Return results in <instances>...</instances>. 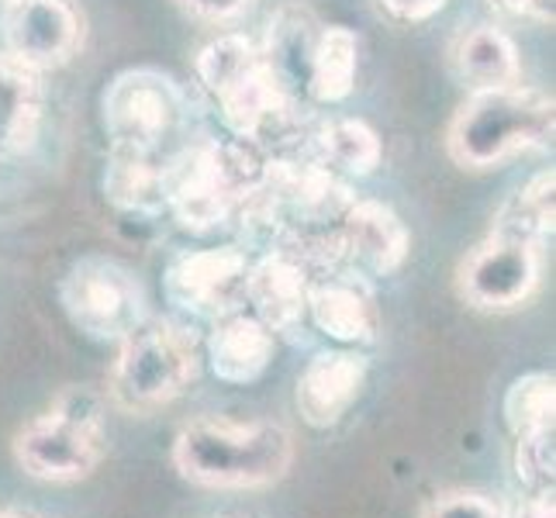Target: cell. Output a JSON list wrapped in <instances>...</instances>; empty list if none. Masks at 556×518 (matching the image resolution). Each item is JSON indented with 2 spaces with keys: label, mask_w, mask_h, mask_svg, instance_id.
I'll list each match as a JSON object with an SVG mask.
<instances>
[{
  "label": "cell",
  "mask_w": 556,
  "mask_h": 518,
  "mask_svg": "<svg viewBox=\"0 0 556 518\" xmlns=\"http://www.w3.org/2000/svg\"><path fill=\"white\" fill-rule=\"evenodd\" d=\"M174 467L204 491H266L294 467V432L280 421L198 418L174 439Z\"/></svg>",
  "instance_id": "cell-1"
},
{
  "label": "cell",
  "mask_w": 556,
  "mask_h": 518,
  "mask_svg": "<svg viewBox=\"0 0 556 518\" xmlns=\"http://www.w3.org/2000/svg\"><path fill=\"white\" fill-rule=\"evenodd\" d=\"M556 131V104L526 84L470 90L446 128V152L459 169H494L529 149H546Z\"/></svg>",
  "instance_id": "cell-2"
},
{
  "label": "cell",
  "mask_w": 556,
  "mask_h": 518,
  "mask_svg": "<svg viewBox=\"0 0 556 518\" xmlns=\"http://www.w3.org/2000/svg\"><path fill=\"white\" fill-rule=\"evenodd\" d=\"M201 339L187 321L149 315L122 342L108 374V401L125 415H152L201 374Z\"/></svg>",
  "instance_id": "cell-3"
},
{
  "label": "cell",
  "mask_w": 556,
  "mask_h": 518,
  "mask_svg": "<svg viewBox=\"0 0 556 518\" xmlns=\"http://www.w3.org/2000/svg\"><path fill=\"white\" fill-rule=\"evenodd\" d=\"M108 456L104 401L87 388H66L52 408L25 421L14 435V459L46 484H76L98 473Z\"/></svg>",
  "instance_id": "cell-4"
},
{
  "label": "cell",
  "mask_w": 556,
  "mask_h": 518,
  "mask_svg": "<svg viewBox=\"0 0 556 518\" xmlns=\"http://www.w3.org/2000/svg\"><path fill=\"white\" fill-rule=\"evenodd\" d=\"M101 114L111 149L169 160L190 139L194 104L177 76L156 66H131L104 87Z\"/></svg>",
  "instance_id": "cell-5"
},
{
  "label": "cell",
  "mask_w": 556,
  "mask_h": 518,
  "mask_svg": "<svg viewBox=\"0 0 556 518\" xmlns=\"http://www.w3.org/2000/svg\"><path fill=\"white\" fill-rule=\"evenodd\" d=\"M60 308L76 332L118 345L149 318V294L139 274L114 256H80L60 280Z\"/></svg>",
  "instance_id": "cell-6"
},
{
  "label": "cell",
  "mask_w": 556,
  "mask_h": 518,
  "mask_svg": "<svg viewBox=\"0 0 556 518\" xmlns=\"http://www.w3.org/2000/svg\"><path fill=\"white\" fill-rule=\"evenodd\" d=\"M543 245L488 232L456 266V294L477 312H515L540 291Z\"/></svg>",
  "instance_id": "cell-7"
},
{
  "label": "cell",
  "mask_w": 556,
  "mask_h": 518,
  "mask_svg": "<svg viewBox=\"0 0 556 518\" xmlns=\"http://www.w3.org/2000/svg\"><path fill=\"white\" fill-rule=\"evenodd\" d=\"M253 256L242 245L187 249L166 263L163 298L194 321H218L245 308V274Z\"/></svg>",
  "instance_id": "cell-8"
},
{
  "label": "cell",
  "mask_w": 556,
  "mask_h": 518,
  "mask_svg": "<svg viewBox=\"0 0 556 518\" xmlns=\"http://www.w3.org/2000/svg\"><path fill=\"white\" fill-rule=\"evenodd\" d=\"M84 14L73 0H4V52L35 73L63 70L84 49Z\"/></svg>",
  "instance_id": "cell-9"
},
{
  "label": "cell",
  "mask_w": 556,
  "mask_h": 518,
  "mask_svg": "<svg viewBox=\"0 0 556 518\" xmlns=\"http://www.w3.org/2000/svg\"><path fill=\"white\" fill-rule=\"evenodd\" d=\"M236 204V194L222 184L211 163V139H187L166 160V211L187 232H222L232 225Z\"/></svg>",
  "instance_id": "cell-10"
},
{
  "label": "cell",
  "mask_w": 556,
  "mask_h": 518,
  "mask_svg": "<svg viewBox=\"0 0 556 518\" xmlns=\"http://www.w3.org/2000/svg\"><path fill=\"white\" fill-rule=\"evenodd\" d=\"M339 242H342V263H346V270L370 280V277H391L405 266L412 232L397 218L394 207L370 198H356L339 222Z\"/></svg>",
  "instance_id": "cell-11"
},
{
  "label": "cell",
  "mask_w": 556,
  "mask_h": 518,
  "mask_svg": "<svg viewBox=\"0 0 556 518\" xmlns=\"http://www.w3.org/2000/svg\"><path fill=\"white\" fill-rule=\"evenodd\" d=\"M370 363L356 350H321L308 359V367L298 377L294 405L312 429H332L359 401L367 388Z\"/></svg>",
  "instance_id": "cell-12"
},
{
  "label": "cell",
  "mask_w": 556,
  "mask_h": 518,
  "mask_svg": "<svg viewBox=\"0 0 556 518\" xmlns=\"http://www.w3.org/2000/svg\"><path fill=\"white\" fill-rule=\"evenodd\" d=\"M315 329L332 339L336 345H370L377 339L380 318H377V298L370 291V280L353 270H336L315 277L308 287V308H304Z\"/></svg>",
  "instance_id": "cell-13"
},
{
  "label": "cell",
  "mask_w": 556,
  "mask_h": 518,
  "mask_svg": "<svg viewBox=\"0 0 556 518\" xmlns=\"http://www.w3.org/2000/svg\"><path fill=\"white\" fill-rule=\"evenodd\" d=\"M201 353L211 374L222 383L245 388V383H256L270 370L277 353V332L270 325H263L253 312L239 308L232 315L211 321V332L201 342Z\"/></svg>",
  "instance_id": "cell-14"
},
{
  "label": "cell",
  "mask_w": 556,
  "mask_h": 518,
  "mask_svg": "<svg viewBox=\"0 0 556 518\" xmlns=\"http://www.w3.org/2000/svg\"><path fill=\"white\" fill-rule=\"evenodd\" d=\"M318 31V14L308 4H301V0H287V4H280L270 14L266 35L260 42V55L266 70H270L274 84L298 104H308V70Z\"/></svg>",
  "instance_id": "cell-15"
},
{
  "label": "cell",
  "mask_w": 556,
  "mask_h": 518,
  "mask_svg": "<svg viewBox=\"0 0 556 518\" xmlns=\"http://www.w3.org/2000/svg\"><path fill=\"white\" fill-rule=\"evenodd\" d=\"M308 266L298 263L283 249H266L263 256L249 263L245 274V304L263 325L274 332H291L304 321L308 308V287H312Z\"/></svg>",
  "instance_id": "cell-16"
},
{
  "label": "cell",
  "mask_w": 556,
  "mask_h": 518,
  "mask_svg": "<svg viewBox=\"0 0 556 518\" xmlns=\"http://www.w3.org/2000/svg\"><path fill=\"white\" fill-rule=\"evenodd\" d=\"M42 125V73L22 66L0 49V160L31 152Z\"/></svg>",
  "instance_id": "cell-17"
},
{
  "label": "cell",
  "mask_w": 556,
  "mask_h": 518,
  "mask_svg": "<svg viewBox=\"0 0 556 518\" xmlns=\"http://www.w3.org/2000/svg\"><path fill=\"white\" fill-rule=\"evenodd\" d=\"M104 198L136 218H156L166 211V160L142 152L111 149L104 169Z\"/></svg>",
  "instance_id": "cell-18"
},
{
  "label": "cell",
  "mask_w": 556,
  "mask_h": 518,
  "mask_svg": "<svg viewBox=\"0 0 556 518\" xmlns=\"http://www.w3.org/2000/svg\"><path fill=\"white\" fill-rule=\"evenodd\" d=\"M453 66L470 90L522 84V60L511 35L494 25H473L456 38Z\"/></svg>",
  "instance_id": "cell-19"
},
{
  "label": "cell",
  "mask_w": 556,
  "mask_h": 518,
  "mask_svg": "<svg viewBox=\"0 0 556 518\" xmlns=\"http://www.w3.org/2000/svg\"><path fill=\"white\" fill-rule=\"evenodd\" d=\"M359 38L346 25H321L308 70V104H342L356 90Z\"/></svg>",
  "instance_id": "cell-20"
},
{
  "label": "cell",
  "mask_w": 556,
  "mask_h": 518,
  "mask_svg": "<svg viewBox=\"0 0 556 518\" xmlns=\"http://www.w3.org/2000/svg\"><path fill=\"white\" fill-rule=\"evenodd\" d=\"M312 156L325 163L332 173L346 180H363L377 173L383 160L380 136L359 118H339L329 125H318L312 136Z\"/></svg>",
  "instance_id": "cell-21"
},
{
  "label": "cell",
  "mask_w": 556,
  "mask_h": 518,
  "mask_svg": "<svg viewBox=\"0 0 556 518\" xmlns=\"http://www.w3.org/2000/svg\"><path fill=\"white\" fill-rule=\"evenodd\" d=\"M553 190H556L553 166L540 169L526 187H519L502 207H497V215L491 222V232L511 236V239H526V242H535V245H543L546 239H553V218H556Z\"/></svg>",
  "instance_id": "cell-22"
},
{
  "label": "cell",
  "mask_w": 556,
  "mask_h": 518,
  "mask_svg": "<svg viewBox=\"0 0 556 518\" xmlns=\"http://www.w3.org/2000/svg\"><path fill=\"white\" fill-rule=\"evenodd\" d=\"M505 421L515 439L535 435V432H553L556 418V377L549 370H532L508 383L505 401H502Z\"/></svg>",
  "instance_id": "cell-23"
},
{
  "label": "cell",
  "mask_w": 556,
  "mask_h": 518,
  "mask_svg": "<svg viewBox=\"0 0 556 518\" xmlns=\"http://www.w3.org/2000/svg\"><path fill=\"white\" fill-rule=\"evenodd\" d=\"M256 63H260V42H253V38L242 31H225L218 38H211V42L198 52L194 73H198L201 87L215 98L218 90L239 80V76Z\"/></svg>",
  "instance_id": "cell-24"
},
{
  "label": "cell",
  "mask_w": 556,
  "mask_h": 518,
  "mask_svg": "<svg viewBox=\"0 0 556 518\" xmlns=\"http://www.w3.org/2000/svg\"><path fill=\"white\" fill-rule=\"evenodd\" d=\"M515 477L526 491H553L556 481V446L553 432H535L515 439Z\"/></svg>",
  "instance_id": "cell-25"
},
{
  "label": "cell",
  "mask_w": 556,
  "mask_h": 518,
  "mask_svg": "<svg viewBox=\"0 0 556 518\" xmlns=\"http://www.w3.org/2000/svg\"><path fill=\"white\" fill-rule=\"evenodd\" d=\"M418 518H505V505L477 488H446L421 505Z\"/></svg>",
  "instance_id": "cell-26"
},
{
  "label": "cell",
  "mask_w": 556,
  "mask_h": 518,
  "mask_svg": "<svg viewBox=\"0 0 556 518\" xmlns=\"http://www.w3.org/2000/svg\"><path fill=\"white\" fill-rule=\"evenodd\" d=\"M177 4L204 25H232L253 8V0H177Z\"/></svg>",
  "instance_id": "cell-27"
},
{
  "label": "cell",
  "mask_w": 556,
  "mask_h": 518,
  "mask_svg": "<svg viewBox=\"0 0 556 518\" xmlns=\"http://www.w3.org/2000/svg\"><path fill=\"white\" fill-rule=\"evenodd\" d=\"M380 8L388 11L391 17L405 25H418V22H429L439 11L446 8V0H380Z\"/></svg>",
  "instance_id": "cell-28"
},
{
  "label": "cell",
  "mask_w": 556,
  "mask_h": 518,
  "mask_svg": "<svg viewBox=\"0 0 556 518\" xmlns=\"http://www.w3.org/2000/svg\"><path fill=\"white\" fill-rule=\"evenodd\" d=\"M505 518H556L553 491H526L515 505H505Z\"/></svg>",
  "instance_id": "cell-29"
},
{
  "label": "cell",
  "mask_w": 556,
  "mask_h": 518,
  "mask_svg": "<svg viewBox=\"0 0 556 518\" xmlns=\"http://www.w3.org/2000/svg\"><path fill=\"white\" fill-rule=\"evenodd\" d=\"M491 4L505 8V11H511V14L532 17V22L553 25V0H491Z\"/></svg>",
  "instance_id": "cell-30"
},
{
  "label": "cell",
  "mask_w": 556,
  "mask_h": 518,
  "mask_svg": "<svg viewBox=\"0 0 556 518\" xmlns=\"http://www.w3.org/2000/svg\"><path fill=\"white\" fill-rule=\"evenodd\" d=\"M0 518H42V515H31V511H14V508H0Z\"/></svg>",
  "instance_id": "cell-31"
}]
</instances>
